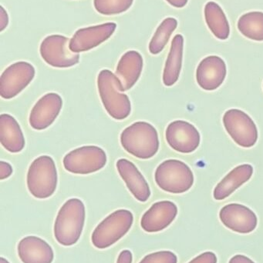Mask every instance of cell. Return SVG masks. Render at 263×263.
<instances>
[{
  "label": "cell",
  "instance_id": "6da1fadb",
  "mask_svg": "<svg viewBox=\"0 0 263 263\" xmlns=\"http://www.w3.org/2000/svg\"><path fill=\"white\" fill-rule=\"evenodd\" d=\"M86 210L80 199H68L59 210L54 222V237L63 247L77 243L84 227Z\"/></svg>",
  "mask_w": 263,
  "mask_h": 263
},
{
  "label": "cell",
  "instance_id": "7a4b0ae2",
  "mask_svg": "<svg viewBox=\"0 0 263 263\" xmlns=\"http://www.w3.org/2000/svg\"><path fill=\"white\" fill-rule=\"evenodd\" d=\"M122 147L132 156L148 159L159 149V134L155 128L147 122H136L120 134Z\"/></svg>",
  "mask_w": 263,
  "mask_h": 263
},
{
  "label": "cell",
  "instance_id": "3957f363",
  "mask_svg": "<svg viewBox=\"0 0 263 263\" xmlns=\"http://www.w3.org/2000/svg\"><path fill=\"white\" fill-rule=\"evenodd\" d=\"M97 87L103 107L114 120H123L129 117L131 103L126 94L119 89L118 80L109 69L100 71Z\"/></svg>",
  "mask_w": 263,
  "mask_h": 263
},
{
  "label": "cell",
  "instance_id": "277c9868",
  "mask_svg": "<svg viewBox=\"0 0 263 263\" xmlns=\"http://www.w3.org/2000/svg\"><path fill=\"white\" fill-rule=\"evenodd\" d=\"M57 170L54 159L41 156L31 163L27 173V187L32 196L39 199L50 197L57 187Z\"/></svg>",
  "mask_w": 263,
  "mask_h": 263
},
{
  "label": "cell",
  "instance_id": "5b68a950",
  "mask_svg": "<svg viewBox=\"0 0 263 263\" xmlns=\"http://www.w3.org/2000/svg\"><path fill=\"white\" fill-rule=\"evenodd\" d=\"M134 216L129 210H118L105 218L93 232L91 242L96 248L104 250L118 242L131 230Z\"/></svg>",
  "mask_w": 263,
  "mask_h": 263
},
{
  "label": "cell",
  "instance_id": "8992f818",
  "mask_svg": "<svg viewBox=\"0 0 263 263\" xmlns=\"http://www.w3.org/2000/svg\"><path fill=\"white\" fill-rule=\"evenodd\" d=\"M154 179L159 188L167 193L181 194L194 184V175L187 164L178 159L164 161L156 168Z\"/></svg>",
  "mask_w": 263,
  "mask_h": 263
},
{
  "label": "cell",
  "instance_id": "52a82bcc",
  "mask_svg": "<svg viewBox=\"0 0 263 263\" xmlns=\"http://www.w3.org/2000/svg\"><path fill=\"white\" fill-rule=\"evenodd\" d=\"M63 166L69 173L87 175L103 168L107 163L104 150L96 145H86L72 150L63 158Z\"/></svg>",
  "mask_w": 263,
  "mask_h": 263
},
{
  "label": "cell",
  "instance_id": "ba28073f",
  "mask_svg": "<svg viewBox=\"0 0 263 263\" xmlns=\"http://www.w3.org/2000/svg\"><path fill=\"white\" fill-rule=\"evenodd\" d=\"M71 40L61 35L46 37L40 45V52L43 60L55 68H69L80 62V55L69 49Z\"/></svg>",
  "mask_w": 263,
  "mask_h": 263
},
{
  "label": "cell",
  "instance_id": "9c48e42d",
  "mask_svg": "<svg viewBox=\"0 0 263 263\" xmlns=\"http://www.w3.org/2000/svg\"><path fill=\"white\" fill-rule=\"evenodd\" d=\"M223 123L227 133L239 146L251 148L257 142V127L243 111L236 109L227 111L223 116Z\"/></svg>",
  "mask_w": 263,
  "mask_h": 263
},
{
  "label": "cell",
  "instance_id": "30bf717a",
  "mask_svg": "<svg viewBox=\"0 0 263 263\" xmlns=\"http://www.w3.org/2000/svg\"><path fill=\"white\" fill-rule=\"evenodd\" d=\"M35 68L27 62H17L5 69L0 77V96L10 100L20 93L35 77Z\"/></svg>",
  "mask_w": 263,
  "mask_h": 263
},
{
  "label": "cell",
  "instance_id": "8fae6325",
  "mask_svg": "<svg viewBox=\"0 0 263 263\" xmlns=\"http://www.w3.org/2000/svg\"><path fill=\"white\" fill-rule=\"evenodd\" d=\"M116 29L115 23H106L78 29L69 42V49L75 53L91 50L111 38Z\"/></svg>",
  "mask_w": 263,
  "mask_h": 263
},
{
  "label": "cell",
  "instance_id": "7c38bea8",
  "mask_svg": "<svg viewBox=\"0 0 263 263\" xmlns=\"http://www.w3.org/2000/svg\"><path fill=\"white\" fill-rule=\"evenodd\" d=\"M165 136L168 145L179 153H193L200 144V134L198 129L191 123L182 120L170 123Z\"/></svg>",
  "mask_w": 263,
  "mask_h": 263
},
{
  "label": "cell",
  "instance_id": "4fadbf2b",
  "mask_svg": "<svg viewBox=\"0 0 263 263\" xmlns=\"http://www.w3.org/2000/svg\"><path fill=\"white\" fill-rule=\"evenodd\" d=\"M221 222L232 231L248 234L256 230L258 219L253 210L241 204L225 205L219 213Z\"/></svg>",
  "mask_w": 263,
  "mask_h": 263
},
{
  "label": "cell",
  "instance_id": "5bb4252c",
  "mask_svg": "<svg viewBox=\"0 0 263 263\" xmlns=\"http://www.w3.org/2000/svg\"><path fill=\"white\" fill-rule=\"evenodd\" d=\"M63 100L57 93L50 92L40 99L29 114V124L36 130L47 129L60 114Z\"/></svg>",
  "mask_w": 263,
  "mask_h": 263
},
{
  "label": "cell",
  "instance_id": "9a60e30c",
  "mask_svg": "<svg viewBox=\"0 0 263 263\" xmlns=\"http://www.w3.org/2000/svg\"><path fill=\"white\" fill-rule=\"evenodd\" d=\"M178 214V207L171 201H160L151 205L141 219V227L148 233H159L169 227Z\"/></svg>",
  "mask_w": 263,
  "mask_h": 263
},
{
  "label": "cell",
  "instance_id": "2e32d148",
  "mask_svg": "<svg viewBox=\"0 0 263 263\" xmlns=\"http://www.w3.org/2000/svg\"><path fill=\"white\" fill-rule=\"evenodd\" d=\"M226 73L225 61L217 55H210L199 63L196 70V80L202 89L216 90L223 83Z\"/></svg>",
  "mask_w": 263,
  "mask_h": 263
},
{
  "label": "cell",
  "instance_id": "e0dca14e",
  "mask_svg": "<svg viewBox=\"0 0 263 263\" xmlns=\"http://www.w3.org/2000/svg\"><path fill=\"white\" fill-rule=\"evenodd\" d=\"M143 65V57L137 51H128L122 55L115 72L119 89L122 92L129 90L136 84L142 74Z\"/></svg>",
  "mask_w": 263,
  "mask_h": 263
},
{
  "label": "cell",
  "instance_id": "ac0fdd59",
  "mask_svg": "<svg viewBox=\"0 0 263 263\" xmlns=\"http://www.w3.org/2000/svg\"><path fill=\"white\" fill-rule=\"evenodd\" d=\"M116 166L134 197L139 202H147L151 196V190L136 165L128 159H120L117 161Z\"/></svg>",
  "mask_w": 263,
  "mask_h": 263
},
{
  "label": "cell",
  "instance_id": "d6986e66",
  "mask_svg": "<svg viewBox=\"0 0 263 263\" xmlns=\"http://www.w3.org/2000/svg\"><path fill=\"white\" fill-rule=\"evenodd\" d=\"M19 258L23 263H52L54 253L52 247L41 238L26 236L17 246Z\"/></svg>",
  "mask_w": 263,
  "mask_h": 263
},
{
  "label": "cell",
  "instance_id": "ffe728a7",
  "mask_svg": "<svg viewBox=\"0 0 263 263\" xmlns=\"http://www.w3.org/2000/svg\"><path fill=\"white\" fill-rule=\"evenodd\" d=\"M253 174V167L250 164H244L233 168L216 185L213 193L215 199L223 200L226 199L241 185L250 180Z\"/></svg>",
  "mask_w": 263,
  "mask_h": 263
},
{
  "label": "cell",
  "instance_id": "44dd1931",
  "mask_svg": "<svg viewBox=\"0 0 263 263\" xmlns=\"http://www.w3.org/2000/svg\"><path fill=\"white\" fill-rule=\"evenodd\" d=\"M0 142L9 153H20L25 147L23 131L16 120L9 114L0 116Z\"/></svg>",
  "mask_w": 263,
  "mask_h": 263
},
{
  "label": "cell",
  "instance_id": "7402d4cb",
  "mask_svg": "<svg viewBox=\"0 0 263 263\" xmlns=\"http://www.w3.org/2000/svg\"><path fill=\"white\" fill-rule=\"evenodd\" d=\"M184 37L177 34L171 42V49L165 63L163 83L166 86L176 84L179 80L183 60Z\"/></svg>",
  "mask_w": 263,
  "mask_h": 263
},
{
  "label": "cell",
  "instance_id": "603a6c76",
  "mask_svg": "<svg viewBox=\"0 0 263 263\" xmlns=\"http://www.w3.org/2000/svg\"><path fill=\"white\" fill-rule=\"evenodd\" d=\"M204 13L212 33L219 40H227L230 35V26L222 7L215 2H208L205 5Z\"/></svg>",
  "mask_w": 263,
  "mask_h": 263
},
{
  "label": "cell",
  "instance_id": "cb8c5ba5",
  "mask_svg": "<svg viewBox=\"0 0 263 263\" xmlns=\"http://www.w3.org/2000/svg\"><path fill=\"white\" fill-rule=\"evenodd\" d=\"M237 27L247 38L263 41V12L253 11L244 14L238 20Z\"/></svg>",
  "mask_w": 263,
  "mask_h": 263
},
{
  "label": "cell",
  "instance_id": "d4e9b609",
  "mask_svg": "<svg viewBox=\"0 0 263 263\" xmlns=\"http://www.w3.org/2000/svg\"><path fill=\"white\" fill-rule=\"evenodd\" d=\"M177 27L178 21L176 18L168 17L164 20L156 29L150 42V52L153 55H157L162 52Z\"/></svg>",
  "mask_w": 263,
  "mask_h": 263
},
{
  "label": "cell",
  "instance_id": "484cf974",
  "mask_svg": "<svg viewBox=\"0 0 263 263\" xmlns=\"http://www.w3.org/2000/svg\"><path fill=\"white\" fill-rule=\"evenodd\" d=\"M133 3L134 0H94V6L99 13L113 15L126 12Z\"/></svg>",
  "mask_w": 263,
  "mask_h": 263
},
{
  "label": "cell",
  "instance_id": "4316f807",
  "mask_svg": "<svg viewBox=\"0 0 263 263\" xmlns=\"http://www.w3.org/2000/svg\"><path fill=\"white\" fill-rule=\"evenodd\" d=\"M178 257L171 251H159L147 255L139 263H177Z\"/></svg>",
  "mask_w": 263,
  "mask_h": 263
},
{
  "label": "cell",
  "instance_id": "83f0119b",
  "mask_svg": "<svg viewBox=\"0 0 263 263\" xmlns=\"http://www.w3.org/2000/svg\"><path fill=\"white\" fill-rule=\"evenodd\" d=\"M216 255L213 252H205L193 259L188 263H217Z\"/></svg>",
  "mask_w": 263,
  "mask_h": 263
},
{
  "label": "cell",
  "instance_id": "f1b7e54d",
  "mask_svg": "<svg viewBox=\"0 0 263 263\" xmlns=\"http://www.w3.org/2000/svg\"><path fill=\"white\" fill-rule=\"evenodd\" d=\"M12 165L8 162L1 161L0 162V179L3 180V179H7L12 175Z\"/></svg>",
  "mask_w": 263,
  "mask_h": 263
},
{
  "label": "cell",
  "instance_id": "f546056e",
  "mask_svg": "<svg viewBox=\"0 0 263 263\" xmlns=\"http://www.w3.org/2000/svg\"><path fill=\"white\" fill-rule=\"evenodd\" d=\"M133 255L130 250H125L120 252L117 258V263H132Z\"/></svg>",
  "mask_w": 263,
  "mask_h": 263
},
{
  "label": "cell",
  "instance_id": "4dcf8cb0",
  "mask_svg": "<svg viewBox=\"0 0 263 263\" xmlns=\"http://www.w3.org/2000/svg\"><path fill=\"white\" fill-rule=\"evenodd\" d=\"M0 8H1V10H0V31L3 32L9 25V15L3 6H1Z\"/></svg>",
  "mask_w": 263,
  "mask_h": 263
},
{
  "label": "cell",
  "instance_id": "1f68e13d",
  "mask_svg": "<svg viewBox=\"0 0 263 263\" xmlns=\"http://www.w3.org/2000/svg\"><path fill=\"white\" fill-rule=\"evenodd\" d=\"M229 263H255L250 258L243 255H236L230 259Z\"/></svg>",
  "mask_w": 263,
  "mask_h": 263
},
{
  "label": "cell",
  "instance_id": "d6a6232c",
  "mask_svg": "<svg viewBox=\"0 0 263 263\" xmlns=\"http://www.w3.org/2000/svg\"><path fill=\"white\" fill-rule=\"evenodd\" d=\"M173 7L183 8L186 6L188 0H166Z\"/></svg>",
  "mask_w": 263,
  "mask_h": 263
},
{
  "label": "cell",
  "instance_id": "836d02e7",
  "mask_svg": "<svg viewBox=\"0 0 263 263\" xmlns=\"http://www.w3.org/2000/svg\"><path fill=\"white\" fill-rule=\"evenodd\" d=\"M0 263H10L7 259H5V258L1 257L0 258Z\"/></svg>",
  "mask_w": 263,
  "mask_h": 263
}]
</instances>
